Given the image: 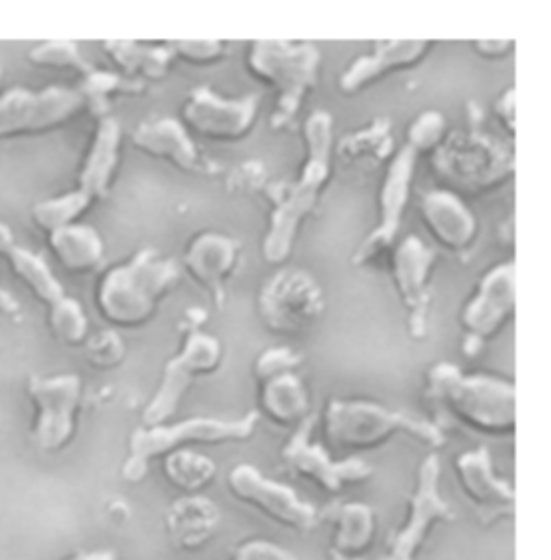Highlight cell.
Here are the masks:
<instances>
[{"label":"cell","mask_w":551,"mask_h":560,"mask_svg":"<svg viewBox=\"0 0 551 560\" xmlns=\"http://www.w3.org/2000/svg\"><path fill=\"white\" fill-rule=\"evenodd\" d=\"M306 162L297 182L270 215V226L263 240V259L272 266L284 264L302 222L317 208L319 195L332 175L335 121L330 113L315 110L304 124Z\"/></svg>","instance_id":"1"},{"label":"cell","mask_w":551,"mask_h":560,"mask_svg":"<svg viewBox=\"0 0 551 560\" xmlns=\"http://www.w3.org/2000/svg\"><path fill=\"white\" fill-rule=\"evenodd\" d=\"M426 395L450 419L489 435L508 438L517 427L515 388L489 375H466L457 364L437 362L426 373Z\"/></svg>","instance_id":"2"},{"label":"cell","mask_w":551,"mask_h":560,"mask_svg":"<svg viewBox=\"0 0 551 560\" xmlns=\"http://www.w3.org/2000/svg\"><path fill=\"white\" fill-rule=\"evenodd\" d=\"M177 282L179 268L160 253L144 248L102 277L95 304L110 326L140 328L153 319L160 302Z\"/></svg>","instance_id":"3"},{"label":"cell","mask_w":551,"mask_h":560,"mask_svg":"<svg viewBox=\"0 0 551 560\" xmlns=\"http://www.w3.org/2000/svg\"><path fill=\"white\" fill-rule=\"evenodd\" d=\"M324 433L337 451H373L397 435H408L431 448H439L446 442L444 431L431 420L388 410L371 401L347 399H332L328 404Z\"/></svg>","instance_id":"4"},{"label":"cell","mask_w":551,"mask_h":560,"mask_svg":"<svg viewBox=\"0 0 551 560\" xmlns=\"http://www.w3.org/2000/svg\"><path fill=\"white\" fill-rule=\"evenodd\" d=\"M261 415L248 412L242 419H199L181 420L175 424L140 427L130 438L128 457L121 468L126 483H142L151 462L162 459L171 453L186 451L190 446H218L228 442H246L255 435Z\"/></svg>","instance_id":"5"},{"label":"cell","mask_w":551,"mask_h":560,"mask_svg":"<svg viewBox=\"0 0 551 560\" xmlns=\"http://www.w3.org/2000/svg\"><path fill=\"white\" fill-rule=\"evenodd\" d=\"M321 52L315 44H291L284 39H257L248 50V70L276 91L270 128L289 130L300 115L308 91L317 86Z\"/></svg>","instance_id":"6"},{"label":"cell","mask_w":551,"mask_h":560,"mask_svg":"<svg viewBox=\"0 0 551 560\" xmlns=\"http://www.w3.org/2000/svg\"><path fill=\"white\" fill-rule=\"evenodd\" d=\"M433 164L439 179L468 195L495 188L515 173L513 153L504 151L497 142L484 139L481 132L466 135V139L444 140Z\"/></svg>","instance_id":"7"},{"label":"cell","mask_w":551,"mask_h":560,"mask_svg":"<svg viewBox=\"0 0 551 560\" xmlns=\"http://www.w3.org/2000/svg\"><path fill=\"white\" fill-rule=\"evenodd\" d=\"M84 110L78 89L50 86L28 91L13 86L0 95V144L20 137L50 135L71 124Z\"/></svg>","instance_id":"8"},{"label":"cell","mask_w":551,"mask_h":560,"mask_svg":"<svg viewBox=\"0 0 551 560\" xmlns=\"http://www.w3.org/2000/svg\"><path fill=\"white\" fill-rule=\"evenodd\" d=\"M26 395L35 408L31 440L37 451L57 455L66 451L78 431L82 382L78 375H31Z\"/></svg>","instance_id":"9"},{"label":"cell","mask_w":551,"mask_h":560,"mask_svg":"<svg viewBox=\"0 0 551 560\" xmlns=\"http://www.w3.org/2000/svg\"><path fill=\"white\" fill-rule=\"evenodd\" d=\"M439 457L429 455L418 468L415 488L408 502V515L403 524L388 537L386 552L379 560H418L433 530L439 524L455 522V511L439 491Z\"/></svg>","instance_id":"10"},{"label":"cell","mask_w":551,"mask_h":560,"mask_svg":"<svg viewBox=\"0 0 551 560\" xmlns=\"http://www.w3.org/2000/svg\"><path fill=\"white\" fill-rule=\"evenodd\" d=\"M326 300L319 282L304 270H280L259 293L257 311L274 335H300L324 315Z\"/></svg>","instance_id":"11"},{"label":"cell","mask_w":551,"mask_h":560,"mask_svg":"<svg viewBox=\"0 0 551 560\" xmlns=\"http://www.w3.org/2000/svg\"><path fill=\"white\" fill-rule=\"evenodd\" d=\"M222 362V343L207 332H190L181 351L168 360L162 382L142 412V427L166 424L175 417L188 388L203 375L218 371Z\"/></svg>","instance_id":"12"},{"label":"cell","mask_w":551,"mask_h":560,"mask_svg":"<svg viewBox=\"0 0 551 560\" xmlns=\"http://www.w3.org/2000/svg\"><path fill=\"white\" fill-rule=\"evenodd\" d=\"M226 486L237 502L259 511L280 528L308 535L319 526L321 515L310 502L302 500L289 486L268 479L255 466H235L226 477Z\"/></svg>","instance_id":"13"},{"label":"cell","mask_w":551,"mask_h":560,"mask_svg":"<svg viewBox=\"0 0 551 560\" xmlns=\"http://www.w3.org/2000/svg\"><path fill=\"white\" fill-rule=\"evenodd\" d=\"M313 427L315 417L304 420L297 429H293V435L280 453L286 470L315 483L326 493H341L347 488L360 486L373 477V468L360 457H349L343 462L332 459L321 444L310 440Z\"/></svg>","instance_id":"14"},{"label":"cell","mask_w":551,"mask_h":560,"mask_svg":"<svg viewBox=\"0 0 551 560\" xmlns=\"http://www.w3.org/2000/svg\"><path fill=\"white\" fill-rule=\"evenodd\" d=\"M515 313V266L497 264L482 277L477 293L461 313L464 348L470 358L479 355Z\"/></svg>","instance_id":"15"},{"label":"cell","mask_w":551,"mask_h":560,"mask_svg":"<svg viewBox=\"0 0 551 560\" xmlns=\"http://www.w3.org/2000/svg\"><path fill=\"white\" fill-rule=\"evenodd\" d=\"M415 153L403 147L388 164L384 186L379 192V218L375 229L357 248L353 264L357 268L368 266L386 250H390L401 231V220L408 210V201L412 195L413 175H415Z\"/></svg>","instance_id":"16"},{"label":"cell","mask_w":551,"mask_h":560,"mask_svg":"<svg viewBox=\"0 0 551 560\" xmlns=\"http://www.w3.org/2000/svg\"><path fill=\"white\" fill-rule=\"evenodd\" d=\"M259 97H222L209 86L190 93L184 106V128L209 140H239L248 137L257 121Z\"/></svg>","instance_id":"17"},{"label":"cell","mask_w":551,"mask_h":560,"mask_svg":"<svg viewBox=\"0 0 551 560\" xmlns=\"http://www.w3.org/2000/svg\"><path fill=\"white\" fill-rule=\"evenodd\" d=\"M437 255L420 237H406L392 255V279L408 311V330L413 339H424L429 330L431 291L429 280Z\"/></svg>","instance_id":"18"},{"label":"cell","mask_w":551,"mask_h":560,"mask_svg":"<svg viewBox=\"0 0 551 560\" xmlns=\"http://www.w3.org/2000/svg\"><path fill=\"white\" fill-rule=\"evenodd\" d=\"M455 472L484 526L515 515L513 486L495 475L491 455L484 446L461 453L455 459Z\"/></svg>","instance_id":"19"},{"label":"cell","mask_w":551,"mask_h":560,"mask_svg":"<svg viewBox=\"0 0 551 560\" xmlns=\"http://www.w3.org/2000/svg\"><path fill=\"white\" fill-rule=\"evenodd\" d=\"M431 42L426 39H390L377 42L375 52L371 57L355 59L339 75V91L343 95H355L373 82L386 78L392 71L408 70L418 66L426 52L431 50Z\"/></svg>","instance_id":"20"},{"label":"cell","mask_w":551,"mask_h":560,"mask_svg":"<svg viewBox=\"0 0 551 560\" xmlns=\"http://www.w3.org/2000/svg\"><path fill=\"white\" fill-rule=\"evenodd\" d=\"M420 215L435 242L446 250L464 253L477 240L479 224L474 213L450 190H433L424 195Z\"/></svg>","instance_id":"21"},{"label":"cell","mask_w":551,"mask_h":560,"mask_svg":"<svg viewBox=\"0 0 551 560\" xmlns=\"http://www.w3.org/2000/svg\"><path fill=\"white\" fill-rule=\"evenodd\" d=\"M220 509L206 495H181L166 511V535L181 552H197L220 533Z\"/></svg>","instance_id":"22"},{"label":"cell","mask_w":551,"mask_h":560,"mask_svg":"<svg viewBox=\"0 0 551 560\" xmlns=\"http://www.w3.org/2000/svg\"><path fill=\"white\" fill-rule=\"evenodd\" d=\"M121 160V126L113 119H99L93 142L78 175V192L91 203L106 199L115 171Z\"/></svg>","instance_id":"23"},{"label":"cell","mask_w":551,"mask_h":560,"mask_svg":"<svg viewBox=\"0 0 551 560\" xmlns=\"http://www.w3.org/2000/svg\"><path fill=\"white\" fill-rule=\"evenodd\" d=\"M132 144L142 153L164 160L179 171L197 173L201 168V158L188 130L181 121L171 117H155L140 124L132 132Z\"/></svg>","instance_id":"24"},{"label":"cell","mask_w":551,"mask_h":560,"mask_svg":"<svg viewBox=\"0 0 551 560\" xmlns=\"http://www.w3.org/2000/svg\"><path fill=\"white\" fill-rule=\"evenodd\" d=\"M239 259V244L222 233H201L184 255L188 275L220 298Z\"/></svg>","instance_id":"25"},{"label":"cell","mask_w":551,"mask_h":560,"mask_svg":"<svg viewBox=\"0 0 551 560\" xmlns=\"http://www.w3.org/2000/svg\"><path fill=\"white\" fill-rule=\"evenodd\" d=\"M335 526L330 555L343 559H364L377 535V515L364 502H341L326 513Z\"/></svg>","instance_id":"26"},{"label":"cell","mask_w":551,"mask_h":560,"mask_svg":"<svg viewBox=\"0 0 551 560\" xmlns=\"http://www.w3.org/2000/svg\"><path fill=\"white\" fill-rule=\"evenodd\" d=\"M48 248L69 275H91L104 264V240L86 224H69L48 233Z\"/></svg>","instance_id":"27"},{"label":"cell","mask_w":551,"mask_h":560,"mask_svg":"<svg viewBox=\"0 0 551 560\" xmlns=\"http://www.w3.org/2000/svg\"><path fill=\"white\" fill-rule=\"evenodd\" d=\"M259 408V415L282 429H297L304 420L313 417L308 390L295 373H284L263 382Z\"/></svg>","instance_id":"28"},{"label":"cell","mask_w":551,"mask_h":560,"mask_svg":"<svg viewBox=\"0 0 551 560\" xmlns=\"http://www.w3.org/2000/svg\"><path fill=\"white\" fill-rule=\"evenodd\" d=\"M104 52L110 61L124 71L121 75L130 80H162L175 66V55L168 44L164 46H144L137 42H106Z\"/></svg>","instance_id":"29"},{"label":"cell","mask_w":551,"mask_h":560,"mask_svg":"<svg viewBox=\"0 0 551 560\" xmlns=\"http://www.w3.org/2000/svg\"><path fill=\"white\" fill-rule=\"evenodd\" d=\"M4 259L9 261L13 275L22 280L28 287V291L48 308H52L63 298H68L66 287L55 277V272L50 270L44 257L35 255L24 246H15L4 255Z\"/></svg>","instance_id":"30"},{"label":"cell","mask_w":551,"mask_h":560,"mask_svg":"<svg viewBox=\"0 0 551 560\" xmlns=\"http://www.w3.org/2000/svg\"><path fill=\"white\" fill-rule=\"evenodd\" d=\"M164 477L184 495H201L215 481L218 468L206 455L186 448L164 457Z\"/></svg>","instance_id":"31"},{"label":"cell","mask_w":551,"mask_h":560,"mask_svg":"<svg viewBox=\"0 0 551 560\" xmlns=\"http://www.w3.org/2000/svg\"><path fill=\"white\" fill-rule=\"evenodd\" d=\"M144 91V82L130 80L121 73L113 71L91 70L82 75V84L78 86V93L84 102V110L93 113L97 119H106L110 100L117 95H134Z\"/></svg>","instance_id":"32"},{"label":"cell","mask_w":551,"mask_h":560,"mask_svg":"<svg viewBox=\"0 0 551 560\" xmlns=\"http://www.w3.org/2000/svg\"><path fill=\"white\" fill-rule=\"evenodd\" d=\"M395 149V140L390 135V121L377 119L366 130L351 132L349 137L341 140L337 147V153L355 164H377L386 160Z\"/></svg>","instance_id":"33"},{"label":"cell","mask_w":551,"mask_h":560,"mask_svg":"<svg viewBox=\"0 0 551 560\" xmlns=\"http://www.w3.org/2000/svg\"><path fill=\"white\" fill-rule=\"evenodd\" d=\"M91 206L93 203L86 197H82L78 190H73L63 197L39 201L31 210V218L37 229L52 233V231H59L69 224H75V220H80L86 211L91 210Z\"/></svg>","instance_id":"34"},{"label":"cell","mask_w":551,"mask_h":560,"mask_svg":"<svg viewBox=\"0 0 551 560\" xmlns=\"http://www.w3.org/2000/svg\"><path fill=\"white\" fill-rule=\"evenodd\" d=\"M48 328L59 343L69 348L84 346L89 339V317L82 304L69 295L48 308Z\"/></svg>","instance_id":"35"},{"label":"cell","mask_w":551,"mask_h":560,"mask_svg":"<svg viewBox=\"0 0 551 560\" xmlns=\"http://www.w3.org/2000/svg\"><path fill=\"white\" fill-rule=\"evenodd\" d=\"M26 59L37 66V68H48V70L75 71L80 75H86L93 70L91 63L82 57L78 44L73 42H44L35 48L28 50Z\"/></svg>","instance_id":"36"},{"label":"cell","mask_w":551,"mask_h":560,"mask_svg":"<svg viewBox=\"0 0 551 560\" xmlns=\"http://www.w3.org/2000/svg\"><path fill=\"white\" fill-rule=\"evenodd\" d=\"M448 135V124L442 113L424 110L408 128V149L418 155L437 151Z\"/></svg>","instance_id":"37"},{"label":"cell","mask_w":551,"mask_h":560,"mask_svg":"<svg viewBox=\"0 0 551 560\" xmlns=\"http://www.w3.org/2000/svg\"><path fill=\"white\" fill-rule=\"evenodd\" d=\"M84 348H86L89 364L99 371L115 369L126 358V343L115 330H102V332L89 337Z\"/></svg>","instance_id":"38"},{"label":"cell","mask_w":551,"mask_h":560,"mask_svg":"<svg viewBox=\"0 0 551 560\" xmlns=\"http://www.w3.org/2000/svg\"><path fill=\"white\" fill-rule=\"evenodd\" d=\"M168 46L175 59L190 66H213L226 57V46L218 39H175Z\"/></svg>","instance_id":"39"},{"label":"cell","mask_w":551,"mask_h":560,"mask_svg":"<svg viewBox=\"0 0 551 560\" xmlns=\"http://www.w3.org/2000/svg\"><path fill=\"white\" fill-rule=\"evenodd\" d=\"M300 355L289 348H270L263 351L257 362H255V377L259 384L284 375V373H295V369L300 366Z\"/></svg>","instance_id":"40"},{"label":"cell","mask_w":551,"mask_h":560,"mask_svg":"<svg viewBox=\"0 0 551 560\" xmlns=\"http://www.w3.org/2000/svg\"><path fill=\"white\" fill-rule=\"evenodd\" d=\"M231 560H297V557L272 541L250 539L235 548Z\"/></svg>","instance_id":"41"},{"label":"cell","mask_w":551,"mask_h":560,"mask_svg":"<svg viewBox=\"0 0 551 560\" xmlns=\"http://www.w3.org/2000/svg\"><path fill=\"white\" fill-rule=\"evenodd\" d=\"M515 91L513 89H508L502 97H500V102H497V106H495V110H497V119L502 121V126L506 128V132L513 137V132H515Z\"/></svg>","instance_id":"42"},{"label":"cell","mask_w":551,"mask_h":560,"mask_svg":"<svg viewBox=\"0 0 551 560\" xmlns=\"http://www.w3.org/2000/svg\"><path fill=\"white\" fill-rule=\"evenodd\" d=\"M474 50L484 57V59H502L513 50V42L511 39H502V42H472Z\"/></svg>","instance_id":"43"},{"label":"cell","mask_w":551,"mask_h":560,"mask_svg":"<svg viewBox=\"0 0 551 560\" xmlns=\"http://www.w3.org/2000/svg\"><path fill=\"white\" fill-rule=\"evenodd\" d=\"M0 315L7 319H17L22 315L20 302L0 284Z\"/></svg>","instance_id":"44"},{"label":"cell","mask_w":551,"mask_h":560,"mask_svg":"<svg viewBox=\"0 0 551 560\" xmlns=\"http://www.w3.org/2000/svg\"><path fill=\"white\" fill-rule=\"evenodd\" d=\"M63 560H119V555L115 550H89V552H78Z\"/></svg>","instance_id":"45"},{"label":"cell","mask_w":551,"mask_h":560,"mask_svg":"<svg viewBox=\"0 0 551 560\" xmlns=\"http://www.w3.org/2000/svg\"><path fill=\"white\" fill-rule=\"evenodd\" d=\"M17 242H15V233L9 224L0 222V257H4L11 248H15Z\"/></svg>","instance_id":"46"},{"label":"cell","mask_w":551,"mask_h":560,"mask_svg":"<svg viewBox=\"0 0 551 560\" xmlns=\"http://www.w3.org/2000/svg\"><path fill=\"white\" fill-rule=\"evenodd\" d=\"M332 557V560H364V559H343V557H335V555H330Z\"/></svg>","instance_id":"47"},{"label":"cell","mask_w":551,"mask_h":560,"mask_svg":"<svg viewBox=\"0 0 551 560\" xmlns=\"http://www.w3.org/2000/svg\"><path fill=\"white\" fill-rule=\"evenodd\" d=\"M2 75H4V70H2V66H0V82H2Z\"/></svg>","instance_id":"48"}]
</instances>
